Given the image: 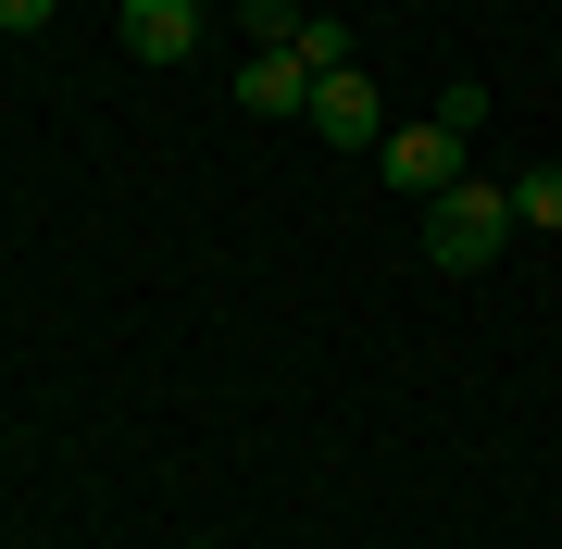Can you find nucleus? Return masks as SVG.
<instances>
[{
    "label": "nucleus",
    "instance_id": "nucleus-9",
    "mask_svg": "<svg viewBox=\"0 0 562 549\" xmlns=\"http://www.w3.org/2000/svg\"><path fill=\"white\" fill-rule=\"evenodd\" d=\"M50 25V0H0V38H38Z\"/></svg>",
    "mask_w": 562,
    "mask_h": 549
},
{
    "label": "nucleus",
    "instance_id": "nucleus-3",
    "mask_svg": "<svg viewBox=\"0 0 562 549\" xmlns=\"http://www.w3.org/2000/svg\"><path fill=\"white\" fill-rule=\"evenodd\" d=\"M375 163H387V187L438 201V187H462V138H450V125H387V138H375Z\"/></svg>",
    "mask_w": 562,
    "mask_h": 549
},
{
    "label": "nucleus",
    "instance_id": "nucleus-1",
    "mask_svg": "<svg viewBox=\"0 0 562 549\" xmlns=\"http://www.w3.org/2000/svg\"><path fill=\"white\" fill-rule=\"evenodd\" d=\"M501 238H513V187L462 175V187L425 201V263H438V275H487V263H501Z\"/></svg>",
    "mask_w": 562,
    "mask_h": 549
},
{
    "label": "nucleus",
    "instance_id": "nucleus-4",
    "mask_svg": "<svg viewBox=\"0 0 562 549\" xmlns=\"http://www.w3.org/2000/svg\"><path fill=\"white\" fill-rule=\"evenodd\" d=\"M238 113H262V125H301V113H313V62H301V50H250Z\"/></svg>",
    "mask_w": 562,
    "mask_h": 549
},
{
    "label": "nucleus",
    "instance_id": "nucleus-10",
    "mask_svg": "<svg viewBox=\"0 0 562 549\" xmlns=\"http://www.w3.org/2000/svg\"><path fill=\"white\" fill-rule=\"evenodd\" d=\"M188 13H213V0H188Z\"/></svg>",
    "mask_w": 562,
    "mask_h": 549
},
{
    "label": "nucleus",
    "instance_id": "nucleus-5",
    "mask_svg": "<svg viewBox=\"0 0 562 549\" xmlns=\"http://www.w3.org/2000/svg\"><path fill=\"white\" fill-rule=\"evenodd\" d=\"M125 50L138 62H188L201 50V13H188V0H125Z\"/></svg>",
    "mask_w": 562,
    "mask_h": 549
},
{
    "label": "nucleus",
    "instance_id": "nucleus-8",
    "mask_svg": "<svg viewBox=\"0 0 562 549\" xmlns=\"http://www.w3.org/2000/svg\"><path fill=\"white\" fill-rule=\"evenodd\" d=\"M513 225H562V163L550 175H513Z\"/></svg>",
    "mask_w": 562,
    "mask_h": 549
},
{
    "label": "nucleus",
    "instance_id": "nucleus-2",
    "mask_svg": "<svg viewBox=\"0 0 562 549\" xmlns=\"http://www.w3.org/2000/svg\"><path fill=\"white\" fill-rule=\"evenodd\" d=\"M301 125H313L325 150H375V138H387V101H375V76L350 62V76H313V113H301Z\"/></svg>",
    "mask_w": 562,
    "mask_h": 549
},
{
    "label": "nucleus",
    "instance_id": "nucleus-7",
    "mask_svg": "<svg viewBox=\"0 0 562 549\" xmlns=\"http://www.w3.org/2000/svg\"><path fill=\"white\" fill-rule=\"evenodd\" d=\"M425 125H450V138H475V125H487V88H475V76H450V88H438V113H425Z\"/></svg>",
    "mask_w": 562,
    "mask_h": 549
},
{
    "label": "nucleus",
    "instance_id": "nucleus-6",
    "mask_svg": "<svg viewBox=\"0 0 562 549\" xmlns=\"http://www.w3.org/2000/svg\"><path fill=\"white\" fill-rule=\"evenodd\" d=\"M288 50H301L313 76H350V25H325V13H301V38H288Z\"/></svg>",
    "mask_w": 562,
    "mask_h": 549
}]
</instances>
